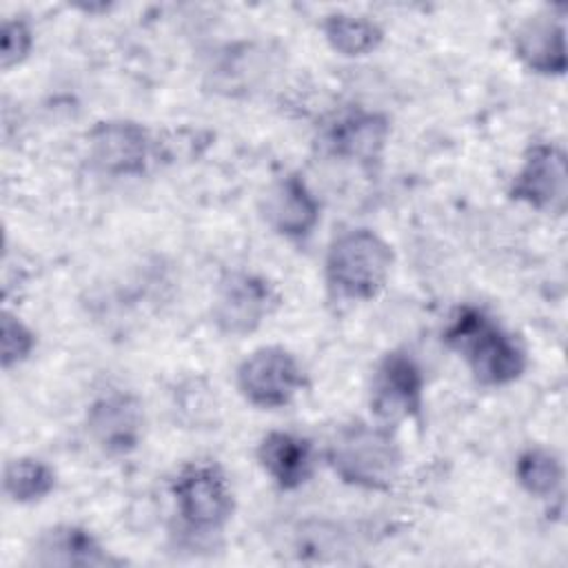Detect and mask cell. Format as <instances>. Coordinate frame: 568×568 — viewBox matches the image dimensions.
Here are the masks:
<instances>
[{
  "mask_svg": "<svg viewBox=\"0 0 568 568\" xmlns=\"http://www.w3.org/2000/svg\"><path fill=\"white\" fill-rule=\"evenodd\" d=\"M322 29L331 49L348 58L375 51L384 38V31L375 20L344 11L326 16Z\"/></svg>",
  "mask_w": 568,
  "mask_h": 568,
  "instance_id": "16",
  "label": "cell"
},
{
  "mask_svg": "<svg viewBox=\"0 0 568 568\" xmlns=\"http://www.w3.org/2000/svg\"><path fill=\"white\" fill-rule=\"evenodd\" d=\"M444 342L466 359L473 377L484 386L513 384L528 364L521 344L475 306L457 308Z\"/></svg>",
  "mask_w": 568,
  "mask_h": 568,
  "instance_id": "1",
  "label": "cell"
},
{
  "mask_svg": "<svg viewBox=\"0 0 568 568\" xmlns=\"http://www.w3.org/2000/svg\"><path fill=\"white\" fill-rule=\"evenodd\" d=\"M515 477L519 486L532 497H552L564 479L559 457L546 448H526L515 462Z\"/></svg>",
  "mask_w": 568,
  "mask_h": 568,
  "instance_id": "18",
  "label": "cell"
},
{
  "mask_svg": "<svg viewBox=\"0 0 568 568\" xmlns=\"http://www.w3.org/2000/svg\"><path fill=\"white\" fill-rule=\"evenodd\" d=\"M31 561L36 566H115L120 559L111 557L91 530L73 524H58L42 530L33 544Z\"/></svg>",
  "mask_w": 568,
  "mask_h": 568,
  "instance_id": "14",
  "label": "cell"
},
{
  "mask_svg": "<svg viewBox=\"0 0 568 568\" xmlns=\"http://www.w3.org/2000/svg\"><path fill=\"white\" fill-rule=\"evenodd\" d=\"M33 47V31L22 18H7L0 29V67L7 71L27 60Z\"/></svg>",
  "mask_w": 568,
  "mask_h": 568,
  "instance_id": "20",
  "label": "cell"
},
{
  "mask_svg": "<svg viewBox=\"0 0 568 568\" xmlns=\"http://www.w3.org/2000/svg\"><path fill=\"white\" fill-rule=\"evenodd\" d=\"M257 462L282 490H295L313 475V446L306 437L271 430L257 446Z\"/></svg>",
  "mask_w": 568,
  "mask_h": 568,
  "instance_id": "15",
  "label": "cell"
},
{
  "mask_svg": "<svg viewBox=\"0 0 568 568\" xmlns=\"http://www.w3.org/2000/svg\"><path fill=\"white\" fill-rule=\"evenodd\" d=\"M510 197L537 211L561 215L568 202L566 153L550 142L532 144L510 184Z\"/></svg>",
  "mask_w": 568,
  "mask_h": 568,
  "instance_id": "8",
  "label": "cell"
},
{
  "mask_svg": "<svg viewBox=\"0 0 568 568\" xmlns=\"http://www.w3.org/2000/svg\"><path fill=\"white\" fill-rule=\"evenodd\" d=\"M328 466L348 486L388 490L402 470V448L388 426H342L326 450Z\"/></svg>",
  "mask_w": 568,
  "mask_h": 568,
  "instance_id": "2",
  "label": "cell"
},
{
  "mask_svg": "<svg viewBox=\"0 0 568 568\" xmlns=\"http://www.w3.org/2000/svg\"><path fill=\"white\" fill-rule=\"evenodd\" d=\"M277 306L280 295L266 277L246 271H231L217 284L211 317L220 333L244 337L257 331Z\"/></svg>",
  "mask_w": 568,
  "mask_h": 568,
  "instance_id": "5",
  "label": "cell"
},
{
  "mask_svg": "<svg viewBox=\"0 0 568 568\" xmlns=\"http://www.w3.org/2000/svg\"><path fill=\"white\" fill-rule=\"evenodd\" d=\"M266 224L291 240L306 237L320 222V202L306 182L291 173L280 178L262 200Z\"/></svg>",
  "mask_w": 568,
  "mask_h": 568,
  "instance_id": "13",
  "label": "cell"
},
{
  "mask_svg": "<svg viewBox=\"0 0 568 568\" xmlns=\"http://www.w3.org/2000/svg\"><path fill=\"white\" fill-rule=\"evenodd\" d=\"M171 493L184 526L197 535L222 530L235 508L229 477L215 462L186 464L175 475Z\"/></svg>",
  "mask_w": 568,
  "mask_h": 568,
  "instance_id": "4",
  "label": "cell"
},
{
  "mask_svg": "<svg viewBox=\"0 0 568 568\" xmlns=\"http://www.w3.org/2000/svg\"><path fill=\"white\" fill-rule=\"evenodd\" d=\"M4 495L16 504H33L44 499L55 488V473L49 464L33 457L7 462L2 473Z\"/></svg>",
  "mask_w": 568,
  "mask_h": 568,
  "instance_id": "17",
  "label": "cell"
},
{
  "mask_svg": "<svg viewBox=\"0 0 568 568\" xmlns=\"http://www.w3.org/2000/svg\"><path fill=\"white\" fill-rule=\"evenodd\" d=\"M515 55L535 73H566V29L564 16L555 9H544L528 16L513 36Z\"/></svg>",
  "mask_w": 568,
  "mask_h": 568,
  "instance_id": "12",
  "label": "cell"
},
{
  "mask_svg": "<svg viewBox=\"0 0 568 568\" xmlns=\"http://www.w3.org/2000/svg\"><path fill=\"white\" fill-rule=\"evenodd\" d=\"M36 333L13 313L4 311L2 320H0V359H2V368L9 371L11 366L22 364L24 359H29V355L36 348Z\"/></svg>",
  "mask_w": 568,
  "mask_h": 568,
  "instance_id": "19",
  "label": "cell"
},
{
  "mask_svg": "<svg viewBox=\"0 0 568 568\" xmlns=\"http://www.w3.org/2000/svg\"><path fill=\"white\" fill-rule=\"evenodd\" d=\"M393 251L371 229L339 233L326 253L328 286L346 300H373L386 284Z\"/></svg>",
  "mask_w": 568,
  "mask_h": 568,
  "instance_id": "3",
  "label": "cell"
},
{
  "mask_svg": "<svg viewBox=\"0 0 568 568\" xmlns=\"http://www.w3.org/2000/svg\"><path fill=\"white\" fill-rule=\"evenodd\" d=\"M142 426V404L129 393H106L87 410V430L91 439L109 455H126L138 448Z\"/></svg>",
  "mask_w": 568,
  "mask_h": 568,
  "instance_id": "10",
  "label": "cell"
},
{
  "mask_svg": "<svg viewBox=\"0 0 568 568\" xmlns=\"http://www.w3.org/2000/svg\"><path fill=\"white\" fill-rule=\"evenodd\" d=\"M424 404V373L410 353L393 351L382 357L371 384V410L382 426L419 417Z\"/></svg>",
  "mask_w": 568,
  "mask_h": 568,
  "instance_id": "7",
  "label": "cell"
},
{
  "mask_svg": "<svg viewBox=\"0 0 568 568\" xmlns=\"http://www.w3.org/2000/svg\"><path fill=\"white\" fill-rule=\"evenodd\" d=\"M304 371L282 346H262L237 366V388L260 408H282L304 388Z\"/></svg>",
  "mask_w": 568,
  "mask_h": 568,
  "instance_id": "6",
  "label": "cell"
},
{
  "mask_svg": "<svg viewBox=\"0 0 568 568\" xmlns=\"http://www.w3.org/2000/svg\"><path fill=\"white\" fill-rule=\"evenodd\" d=\"M388 133L390 124L382 113L355 109L324 129L322 144L335 158L373 166L382 158Z\"/></svg>",
  "mask_w": 568,
  "mask_h": 568,
  "instance_id": "11",
  "label": "cell"
},
{
  "mask_svg": "<svg viewBox=\"0 0 568 568\" xmlns=\"http://www.w3.org/2000/svg\"><path fill=\"white\" fill-rule=\"evenodd\" d=\"M91 164L115 178L142 175L151 158V138L146 129L131 120H104L89 131Z\"/></svg>",
  "mask_w": 568,
  "mask_h": 568,
  "instance_id": "9",
  "label": "cell"
}]
</instances>
